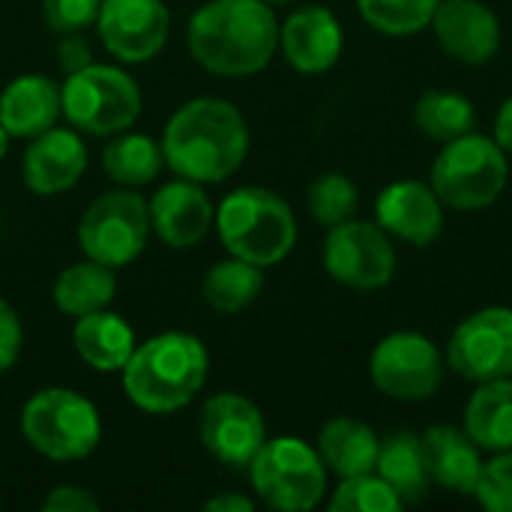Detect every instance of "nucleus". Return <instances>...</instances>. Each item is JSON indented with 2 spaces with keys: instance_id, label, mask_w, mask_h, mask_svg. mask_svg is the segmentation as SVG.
Instances as JSON below:
<instances>
[{
  "instance_id": "nucleus-28",
  "label": "nucleus",
  "mask_w": 512,
  "mask_h": 512,
  "mask_svg": "<svg viewBox=\"0 0 512 512\" xmlns=\"http://www.w3.org/2000/svg\"><path fill=\"white\" fill-rule=\"evenodd\" d=\"M414 123L435 141H456L477 126L474 102L456 90H426L414 105Z\"/></svg>"
},
{
  "instance_id": "nucleus-1",
  "label": "nucleus",
  "mask_w": 512,
  "mask_h": 512,
  "mask_svg": "<svg viewBox=\"0 0 512 512\" xmlns=\"http://www.w3.org/2000/svg\"><path fill=\"white\" fill-rule=\"evenodd\" d=\"M168 168L195 183H222L249 153V129L243 114L213 96L186 102L162 132Z\"/></svg>"
},
{
  "instance_id": "nucleus-7",
  "label": "nucleus",
  "mask_w": 512,
  "mask_h": 512,
  "mask_svg": "<svg viewBox=\"0 0 512 512\" xmlns=\"http://www.w3.org/2000/svg\"><path fill=\"white\" fill-rule=\"evenodd\" d=\"M60 111L81 132L120 135L141 114V90L123 69L90 63L66 75Z\"/></svg>"
},
{
  "instance_id": "nucleus-38",
  "label": "nucleus",
  "mask_w": 512,
  "mask_h": 512,
  "mask_svg": "<svg viewBox=\"0 0 512 512\" xmlns=\"http://www.w3.org/2000/svg\"><path fill=\"white\" fill-rule=\"evenodd\" d=\"M495 141L501 144L504 153H512V96L501 105L495 117Z\"/></svg>"
},
{
  "instance_id": "nucleus-8",
  "label": "nucleus",
  "mask_w": 512,
  "mask_h": 512,
  "mask_svg": "<svg viewBox=\"0 0 512 512\" xmlns=\"http://www.w3.org/2000/svg\"><path fill=\"white\" fill-rule=\"evenodd\" d=\"M249 474L255 492L273 510L306 512L318 507L327 492V465L318 450L300 438L264 441L249 465Z\"/></svg>"
},
{
  "instance_id": "nucleus-25",
  "label": "nucleus",
  "mask_w": 512,
  "mask_h": 512,
  "mask_svg": "<svg viewBox=\"0 0 512 512\" xmlns=\"http://www.w3.org/2000/svg\"><path fill=\"white\" fill-rule=\"evenodd\" d=\"M465 432L480 450H512V378L483 381L465 408Z\"/></svg>"
},
{
  "instance_id": "nucleus-13",
  "label": "nucleus",
  "mask_w": 512,
  "mask_h": 512,
  "mask_svg": "<svg viewBox=\"0 0 512 512\" xmlns=\"http://www.w3.org/2000/svg\"><path fill=\"white\" fill-rule=\"evenodd\" d=\"M201 444L231 468H249L267 441V426L255 402L240 393H219L201 411Z\"/></svg>"
},
{
  "instance_id": "nucleus-27",
  "label": "nucleus",
  "mask_w": 512,
  "mask_h": 512,
  "mask_svg": "<svg viewBox=\"0 0 512 512\" xmlns=\"http://www.w3.org/2000/svg\"><path fill=\"white\" fill-rule=\"evenodd\" d=\"M264 288V273L258 264H249L243 258H228L210 267V273L204 276V300L210 309L234 315L243 312L246 306H252L258 300Z\"/></svg>"
},
{
  "instance_id": "nucleus-14",
  "label": "nucleus",
  "mask_w": 512,
  "mask_h": 512,
  "mask_svg": "<svg viewBox=\"0 0 512 512\" xmlns=\"http://www.w3.org/2000/svg\"><path fill=\"white\" fill-rule=\"evenodd\" d=\"M96 27L117 60L144 63L162 51L171 18L162 0H102Z\"/></svg>"
},
{
  "instance_id": "nucleus-22",
  "label": "nucleus",
  "mask_w": 512,
  "mask_h": 512,
  "mask_svg": "<svg viewBox=\"0 0 512 512\" xmlns=\"http://www.w3.org/2000/svg\"><path fill=\"white\" fill-rule=\"evenodd\" d=\"M72 342H75L78 357L96 372H123V366L129 363L135 351L132 327L120 315L105 312V309L81 315L75 321Z\"/></svg>"
},
{
  "instance_id": "nucleus-16",
  "label": "nucleus",
  "mask_w": 512,
  "mask_h": 512,
  "mask_svg": "<svg viewBox=\"0 0 512 512\" xmlns=\"http://www.w3.org/2000/svg\"><path fill=\"white\" fill-rule=\"evenodd\" d=\"M378 225L414 246H432L444 234V207L432 186L420 180L390 183L375 204Z\"/></svg>"
},
{
  "instance_id": "nucleus-2",
  "label": "nucleus",
  "mask_w": 512,
  "mask_h": 512,
  "mask_svg": "<svg viewBox=\"0 0 512 512\" xmlns=\"http://www.w3.org/2000/svg\"><path fill=\"white\" fill-rule=\"evenodd\" d=\"M192 57L216 75H255L279 45V21L264 0H210L186 33Z\"/></svg>"
},
{
  "instance_id": "nucleus-5",
  "label": "nucleus",
  "mask_w": 512,
  "mask_h": 512,
  "mask_svg": "<svg viewBox=\"0 0 512 512\" xmlns=\"http://www.w3.org/2000/svg\"><path fill=\"white\" fill-rule=\"evenodd\" d=\"M21 432L36 453L54 462H72L99 447L102 420L87 396L66 387H48L24 405Z\"/></svg>"
},
{
  "instance_id": "nucleus-12",
  "label": "nucleus",
  "mask_w": 512,
  "mask_h": 512,
  "mask_svg": "<svg viewBox=\"0 0 512 512\" xmlns=\"http://www.w3.org/2000/svg\"><path fill=\"white\" fill-rule=\"evenodd\" d=\"M324 267L336 282L372 291L393 279L396 249L381 225L348 219L330 228L324 240Z\"/></svg>"
},
{
  "instance_id": "nucleus-29",
  "label": "nucleus",
  "mask_w": 512,
  "mask_h": 512,
  "mask_svg": "<svg viewBox=\"0 0 512 512\" xmlns=\"http://www.w3.org/2000/svg\"><path fill=\"white\" fill-rule=\"evenodd\" d=\"M102 165L111 180L123 186H144L159 177L165 165V153H162V144H156L153 138L129 132L105 147Z\"/></svg>"
},
{
  "instance_id": "nucleus-40",
  "label": "nucleus",
  "mask_w": 512,
  "mask_h": 512,
  "mask_svg": "<svg viewBox=\"0 0 512 512\" xmlns=\"http://www.w3.org/2000/svg\"><path fill=\"white\" fill-rule=\"evenodd\" d=\"M6 147H9V132H6V129L0 126V159L6 156Z\"/></svg>"
},
{
  "instance_id": "nucleus-36",
  "label": "nucleus",
  "mask_w": 512,
  "mask_h": 512,
  "mask_svg": "<svg viewBox=\"0 0 512 512\" xmlns=\"http://www.w3.org/2000/svg\"><path fill=\"white\" fill-rule=\"evenodd\" d=\"M42 510L45 512H96L99 510V501H96L87 489H78V486H60V489H54V492L42 501Z\"/></svg>"
},
{
  "instance_id": "nucleus-37",
  "label": "nucleus",
  "mask_w": 512,
  "mask_h": 512,
  "mask_svg": "<svg viewBox=\"0 0 512 512\" xmlns=\"http://www.w3.org/2000/svg\"><path fill=\"white\" fill-rule=\"evenodd\" d=\"M57 60L66 69V75L90 66V48H87L84 36L81 33H63V39L57 45Z\"/></svg>"
},
{
  "instance_id": "nucleus-34",
  "label": "nucleus",
  "mask_w": 512,
  "mask_h": 512,
  "mask_svg": "<svg viewBox=\"0 0 512 512\" xmlns=\"http://www.w3.org/2000/svg\"><path fill=\"white\" fill-rule=\"evenodd\" d=\"M102 0H45L42 15L54 33H81L96 24Z\"/></svg>"
},
{
  "instance_id": "nucleus-30",
  "label": "nucleus",
  "mask_w": 512,
  "mask_h": 512,
  "mask_svg": "<svg viewBox=\"0 0 512 512\" xmlns=\"http://www.w3.org/2000/svg\"><path fill=\"white\" fill-rule=\"evenodd\" d=\"M441 0H357V9L366 24L387 36H411L432 24V15Z\"/></svg>"
},
{
  "instance_id": "nucleus-6",
  "label": "nucleus",
  "mask_w": 512,
  "mask_h": 512,
  "mask_svg": "<svg viewBox=\"0 0 512 512\" xmlns=\"http://www.w3.org/2000/svg\"><path fill=\"white\" fill-rule=\"evenodd\" d=\"M510 177L507 153L498 141L468 132L447 141L444 153L432 165V189L444 207L483 210L498 201Z\"/></svg>"
},
{
  "instance_id": "nucleus-10",
  "label": "nucleus",
  "mask_w": 512,
  "mask_h": 512,
  "mask_svg": "<svg viewBox=\"0 0 512 512\" xmlns=\"http://www.w3.org/2000/svg\"><path fill=\"white\" fill-rule=\"evenodd\" d=\"M375 387L396 402L432 399L444 381V357L438 345L420 333H390L369 360Z\"/></svg>"
},
{
  "instance_id": "nucleus-31",
  "label": "nucleus",
  "mask_w": 512,
  "mask_h": 512,
  "mask_svg": "<svg viewBox=\"0 0 512 512\" xmlns=\"http://www.w3.org/2000/svg\"><path fill=\"white\" fill-rule=\"evenodd\" d=\"M357 207H360V192L354 180L345 174H324L309 186V213L327 228L354 219Z\"/></svg>"
},
{
  "instance_id": "nucleus-39",
  "label": "nucleus",
  "mask_w": 512,
  "mask_h": 512,
  "mask_svg": "<svg viewBox=\"0 0 512 512\" xmlns=\"http://www.w3.org/2000/svg\"><path fill=\"white\" fill-rule=\"evenodd\" d=\"M204 510H210V512H252V510H255V504H252L249 498H243V495H219V498L207 501V504H204Z\"/></svg>"
},
{
  "instance_id": "nucleus-3",
  "label": "nucleus",
  "mask_w": 512,
  "mask_h": 512,
  "mask_svg": "<svg viewBox=\"0 0 512 512\" xmlns=\"http://www.w3.org/2000/svg\"><path fill=\"white\" fill-rule=\"evenodd\" d=\"M207 348L189 333H159L135 345L123 366L126 396L150 414H171L186 408L207 381Z\"/></svg>"
},
{
  "instance_id": "nucleus-18",
  "label": "nucleus",
  "mask_w": 512,
  "mask_h": 512,
  "mask_svg": "<svg viewBox=\"0 0 512 512\" xmlns=\"http://www.w3.org/2000/svg\"><path fill=\"white\" fill-rule=\"evenodd\" d=\"M342 24L324 6H303L279 27V45L300 72H327L342 54Z\"/></svg>"
},
{
  "instance_id": "nucleus-11",
  "label": "nucleus",
  "mask_w": 512,
  "mask_h": 512,
  "mask_svg": "<svg viewBox=\"0 0 512 512\" xmlns=\"http://www.w3.org/2000/svg\"><path fill=\"white\" fill-rule=\"evenodd\" d=\"M447 366L474 384L512 378V309L492 306L468 315L450 336Z\"/></svg>"
},
{
  "instance_id": "nucleus-17",
  "label": "nucleus",
  "mask_w": 512,
  "mask_h": 512,
  "mask_svg": "<svg viewBox=\"0 0 512 512\" xmlns=\"http://www.w3.org/2000/svg\"><path fill=\"white\" fill-rule=\"evenodd\" d=\"M87 168V147L69 129H48L33 138L24 153L21 174L36 195H60L72 189Z\"/></svg>"
},
{
  "instance_id": "nucleus-41",
  "label": "nucleus",
  "mask_w": 512,
  "mask_h": 512,
  "mask_svg": "<svg viewBox=\"0 0 512 512\" xmlns=\"http://www.w3.org/2000/svg\"><path fill=\"white\" fill-rule=\"evenodd\" d=\"M264 3H288V0H264Z\"/></svg>"
},
{
  "instance_id": "nucleus-9",
  "label": "nucleus",
  "mask_w": 512,
  "mask_h": 512,
  "mask_svg": "<svg viewBox=\"0 0 512 512\" xmlns=\"http://www.w3.org/2000/svg\"><path fill=\"white\" fill-rule=\"evenodd\" d=\"M150 228V204H144V198L135 192L117 189L105 192L84 210L78 222V240L90 261L114 270L144 252Z\"/></svg>"
},
{
  "instance_id": "nucleus-19",
  "label": "nucleus",
  "mask_w": 512,
  "mask_h": 512,
  "mask_svg": "<svg viewBox=\"0 0 512 512\" xmlns=\"http://www.w3.org/2000/svg\"><path fill=\"white\" fill-rule=\"evenodd\" d=\"M153 231L174 249L195 246L213 225V204L195 180H174L150 201Z\"/></svg>"
},
{
  "instance_id": "nucleus-35",
  "label": "nucleus",
  "mask_w": 512,
  "mask_h": 512,
  "mask_svg": "<svg viewBox=\"0 0 512 512\" xmlns=\"http://www.w3.org/2000/svg\"><path fill=\"white\" fill-rule=\"evenodd\" d=\"M21 321L15 309L0 297V375L9 372L21 354Z\"/></svg>"
},
{
  "instance_id": "nucleus-26",
  "label": "nucleus",
  "mask_w": 512,
  "mask_h": 512,
  "mask_svg": "<svg viewBox=\"0 0 512 512\" xmlns=\"http://www.w3.org/2000/svg\"><path fill=\"white\" fill-rule=\"evenodd\" d=\"M117 291V279L111 273V267L99 264V261H81L66 267L57 282H54V303L60 312L81 318L99 309H108V303L114 300Z\"/></svg>"
},
{
  "instance_id": "nucleus-20",
  "label": "nucleus",
  "mask_w": 512,
  "mask_h": 512,
  "mask_svg": "<svg viewBox=\"0 0 512 512\" xmlns=\"http://www.w3.org/2000/svg\"><path fill=\"white\" fill-rule=\"evenodd\" d=\"M423 453L432 483L456 495H474L483 471V459H480V447L471 441L465 429L432 426L423 435Z\"/></svg>"
},
{
  "instance_id": "nucleus-21",
  "label": "nucleus",
  "mask_w": 512,
  "mask_h": 512,
  "mask_svg": "<svg viewBox=\"0 0 512 512\" xmlns=\"http://www.w3.org/2000/svg\"><path fill=\"white\" fill-rule=\"evenodd\" d=\"M60 90L45 75H21L0 93V126L12 138H36L57 123Z\"/></svg>"
},
{
  "instance_id": "nucleus-33",
  "label": "nucleus",
  "mask_w": 512,
  "mask_h": 512,
  "mask_svg": "<svg viewBox=\"0 0 512 512\" xmlns=\"http://www.w3.org/2000/svg\"><path fill=\"white\" fill-rule=\"evenodd\" d=\"M474 495L486 510L512 512V450L498 453L492 462H483Z\"/></svg>"
},
{
  "instance_id": "nucleus-15",
  "label": "nucleus",
  "mask_w": 512,
  "mask_h": 512,
  "mask_svg": "<svg viewBox=\"0 0 512 512\" xmlns=\"http://www.w3.org/2000/svg\"><path fill=\"white\" fill-rule=\"evenodd\" d=\"M438 45L468 66L489 63L501 48L498 15L477 0H444L432 15Z\"/></svg>"
},
{
  "instance_id": "nucleus-4",
  "label": "nucleus",
  "mask_w": 512,
  "mask_h": 512,
  "mask_svg": "<svg viewBox=\"0 0 512 512\" xmlns=\"http://www.w3.org/2000/svg\"><path fill=\"white\" fill-rule=\"evenodd\" d=\"M216 228L222 246L249 264L273 267L297 243V222L291 207L270 189L243 186L234 189L216 210Z\"/></svg>"
},
{
  "instance_id": "nucleus-24",
  "label": "nucleus",
  "mask_w": 512,
  "mask_h": 512,
  "mask_svg": "<svg viewBox=\"0 0 512 512\" xmlns=\"http://www.w3.org/2000/svg\"><path fill=\"white\" fill-rule=\"evenodd\" d=\"M375 471L399 495L402 507L420 504L429 495L432 477L426 468L423 438H417L411 432H393L381 441Z\"/></svg>"
},
{
  "instance_id": "nucleus-23",
  "label": "nucleus",
  "mask_w": 512,
  "mask_h": 512,
  "mask_svg": "<svg viewBox=\"0 0 512 512\" xmlns=\"http://www.w3.org/2000/svg\"><path fill=\"white\" fill-rule=\"evenodd\" d=\"M378 450L381 441L372 432V426L354 417H333L318 435V456L339 477L372 474Z\"/></svg>"
},
{
  "instance_id": "nucleus-32",
  "label": "nucleus",
  "mask_w": 512,
  "mask_h": 512,
  "mask_svg": "<svg viewBox=\"0 0 512 512\" xmlns=\"http://www.w3.org/2000/svg\"><path fill=\"white\" fill-rule=\"evenodd\" d=\"M333 512H399L402 501L399 495L378 477V474H357V477H342V486L336 489Z\"/></svg>"
}]
</instances>
